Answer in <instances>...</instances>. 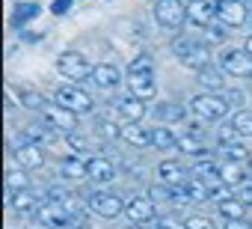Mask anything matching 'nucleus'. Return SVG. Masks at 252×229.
<instances>
[{
  "instance_id": "2eb2a0df",
  "label": "nucleus",
  "mask_w": 252,
  "mask_h": 229,
  "mask_svg": "<svg viewBox=\"0 0 252 229\" xmlns=\"http://www.w3.org/2000/svg\"><path fill=\"white\" fill-rule=\"evenodd\" d=\"M125 214H128L134 223H146V226H149V223L155 220V214H158V205H155L149 196L140 193V196H131L128 202H125Z\"/></svg>"
},
{
  "instance_id": "c756f323",
  "label": "nucleus",
  "mask_w": 252,
  "mask_h": 229,
  "mask_svg": "<svg viewBox=\"0 0 252 229\" xmlns=\"http://www.w3.org/2000/svg\"><path fill=\"white\" fill-rule=\"evenodd\" d=\"M95 131H98V137H101V140H119V122H116V119H110L107 113H101V116H98Z\"/></svg>"
},
{
  "instance_id": "09e8293b",
  "label": "nucleus",
  "mask_w": 252,
  "mask_h": 229,
  "mask_svg": "<svg viewBox=\"0 0 252 229\" xmlns=\"http://www.w3.org/2000/svg\"><path fill=\"white\" fill-rule=\"evenodd\" d=\"M246 179H249V182H252V158H249V161H246Z\"/></svg>"
},
{
  "instance_id": "a19ab883",
  "label": "nucleus",
  "mask_w": 252,
  "mask_h": 229,
  "mask_svg": "<svg viewBox=\"0 0 252 229\" xmlns=\"http://www.w3.org/2000/svg\"><path fill=\"white\" fill-rule=\"evenodd\" d=\"M231 140H240V137H237V131H234L231 122H228V125H222V128L217 131V143H231Z\"/></svg>"
},
{
  "instance_id": "1a4fd4ad",
  "label": "nucleus",
  "mask_w": 252,
  "mask_h": 229,
  "mask_svg": "<svg viewBox=\"0 0 252 229\" xmlns=\"http://www.w3.org/2000/svg\"><path fill=\"white\" fill-rule=\"evenodd\" d=\"M225 75L231 77H252V57L243 51V48H228L220 54V63H217Z\"/></svg>"
},
{
  "instance_id": "a878e982",
  "label": "nucleus",
  "mask_w": 252,
  "mask_h": 229,
  "mask_svg": "<svg viewBox=\"0 0 252 229\" xmlns=\"http://www.w3.org/2000/svg\"><path fill=\"white\" fill-rule=\"evenodd\" d=\"M217 211L222 220H234V217H246V205L237 199V196H225L217 202Z\"/></svg>"
},
{
  "instance_id": "20e7f679",
  "label": "nucleus",
  "mask_w": 252,
  "mask_h": 229,
  "mask_svg": "<svg viewBox=\"0 0 252 229\" xmlns=\"http://www.w3.org/2000/svg\"><path fill=\"white\" fill-rule=\"evenodd\" d=\"M83 199H86L89 211H95L101 217H119L125 211V199L119 193H113V191H95L92 188L89 193H83Z\"/></svg>"
},
{
  "instance_id": "2f4dec72",
  "label": "nucleus",
  "mask_w": 252,
  "mask_h": 229,
  "mask_svg": "<svg viewBox=\"0 0 252 229\" xmlns=\"http://www.w3.org/2000/svg\"><path fill=\"white\" fill-rule=\"evenodd\" d=\"M6 185H9V191L15 193V191H24V188H30V170H12L9 176H6Z\"/></svg>"
},
{
  "instance_id": "ea45409f",
  "label": "nucleus",
  "mask_w": 252,
  "mask_h": 229,
  "mask_svg": "<svg viewBox=\"0 0 252 229\" xmlns=\"http://www.w3.org/2000/svg\"><path fill=\"white\" fill-rule=\"evenodd\" d=\"M39 15V6L36 3H27V6H21L18 12H15V21L21 24V21H30V18H36Z\"/></svg>"
},
{
  "instance_id": "f704fd0d",
  "label": "nucleus",
  "mask_w": 252,
  "mask_h": 229,
  "mask_svg": "<svg viewBox=\"0 0 252 229\" xmlns=\"http://www.w3.org/2000/svg\"><path fill=\"white\" fill-rule=\"evenodd\" d=\"M149 226L152 229H184V220H178L172 214H155V220Z\"/></svg>"
},
{
  "instance_id": "f03ea898",
  "label": "nucleus",
  "mask_w": 252,
  "mask_h": 229,
  "mask_svg": "<svg viewBox=\"0 0 252 229\" xmlns=\"http://www.w3.org/2000/svg\"><path fill=\"white\" fill-rule=\"evenodd\" d=\"M190 110L202 122H220V119L228 116L231 104L222 98V92H199V95L190 98Z\"/></svg>"
},
{
  "instance_id": "4c0bfd02",
  "label": "nucleus",
  "mask_w": 252,
  "mask_h": 229,
  "mask_svg": "<svg viewBox=\"0 0 252 229\" xmlns=\"http://www.w3.org/2000/svg\"><path fill=\"white\" fill-rule=\"evenodd\" d=\"M184 229H217V223H214L211 217L196 214V217H187V220H184Z\"/></svg>"
},
{
  "instance_id": "5701e85b",
  "label": "nucleus",
  "mask_w": 252,
  "mask_h": 229,
  "mask_svg": "<svg viewBox=\"0 0 252 229\" xmlns=\"http://www.w3.org/2000/svg\"><path fill=\"white\" fill-rule=\"evenodd\" d=\"M60 176H63V182H83L86 179V161L74 158V155L63 158L60 161Z\"/></svg>"
},
{
  "instance_id": "9b49d317",
  "label": "nucleus",
  "mask_w": 252,
  "mask_h": 229,
  "mask_svg": "<svg viewBox=\"0 0 252 229\" xmlns=\"http://www.w3.org/2000/svg\"><path fill=\"white\" fill-rule=\"evenodd\" d=\"M116 176H119V170H116V164L110 158H104V155L86 158V179L92 185H113Z\"/></svg>"
},
{
  "instance_id": "37998d69",
  "label": "nucleus",
  "mask_w": 252,
  "mask_h": 229,
  "mask_svg": "<svg viewBox=\"0 0 252 229\" xmlns=\"http://www.w3.org/2000/svg\"><path fill=\"white\" fill-rule=\"evenodd\" d=\"M222 98L228 104H243V92L240 89H222Z\"/></svg>"
},
{
  "instance_id": "a18cd8bd",
  "label": "nucleus",
  "mask_w": 252,
  "mask_h": 229,
  "mask_svg": "<svg viewBox=\"0 0 252 229\" xmlns=\"http://www.w3.org/2000/svg\"><path fill=\"white\" fill-rule=\"evenodd\" d=\"M68 6H71V0H57L51 9H54V15H63V12H68Z\"/></svg>"
},
{
  "instance_id": "7ed1b4c3",
  "label": "nucleus",
  "mask_w": 252,
  "mask_h": 229,
  "mask_svg": "<svg viewBox=\"0 0 252 229\" xmlns=\"http://www.w3.org/2000/svg\"><path fill=\"white\" fill-rule=\"evenodd\" d=\"M54 101H57V104H63L65 110L77 113V116H86V113H92V110H95L92 95H89L86 89H80L77 83H63V86H57Z\"/></svg>"
},
{
  "instance_id": "f257e3e1",
  "label": "nucleus",
  "mask_w": 252,
  "mask_h": 229,
  "mask_svg": "<svg viewBox=\"0 0 252 229\" xmlns=\"http://www.w3.org/2000/svg\"><path fill=\"white\" fill-rule=\"evenodd\" d=\"M172 54H175V60H178L181 66H187V69H193V72H199L202 66L211 63L208 45H205L202 39H196V36H178V39L172 42Z\"/></svg>"
},
{
  "instance_id": "6ab92c4d",
  "label": "nucleus",
  "mask_w": 252,
  "mask_h": 229,
  "mask_svg": "<svg viewBox=\"0 0 252 229\" xmlns=\"http://www.w3.org/2000/svg\"><path fill=\"white\" fill-rule=\"evenodd\" d=\"M196 75H199L196 80H199V83H202L208 92H222V89H225V72H222L217 63H208V66H202Z\"/></svg>"
},
{
  "instance_id": "423d86ee",
  "label": "nucleus",
  "mask_w": 252,
  "mask_h": 229,
  "mask_svg": "<svg viewBox=\"0 0 252 229\" xmlns=\"http://www.w3.org/2000/svg\"><path fill=\"white\" fill-rule=\"evenodd\" d=\"M36 220H39V226L45 229H71L77 220L60 205V202H54V199H48V202H39V208H36V214H33Z\"/></svg>"
},
{
  "instance_id": "72a5a7b5",
  "label": "nucleus",
  "mask_w": 252,
  "mask_h": 229,
  "mask_svg": "<svg viewBox=\"0 0 252 229\" xmlns=\"http://www.w3.org/2000/svg\"><path fill=\"white\" fill-rule=\"evenodd\" d=\"M18 95H21V104L27 107V110H36V113H42V107L48 104L39 92H33V89H18Z\"/></svg>"
},
{
  "instance_id": "b1692460",
  "label": "nucleus",
  "mask_w": 252,
  "mask_h": 229,
  "mask_svg": "<svg viewBox=\"0 0 252 229\" xmlns=\"http://www.w3.org/2000/svg\"><path fill=\"white\" fill-rule=\"evenodd\" d=\"M175 149L184 152V155H193V158H205V155H208V146H205V140H202L196 131H193V134H181L178 143H175Z\"/></svg>"
},
{
  "instance_id": "3c124183",
  "label": "nucleus",
  "mask_w": 252,
  "mask_h": 229,
  "mask_svg": "<svg viewBox=\"0 0 252 229\" xmlns=\"http://www.w3.org/2000/svg\"><path fill=\"white\" fill-rule=\"evenodd\" d=\"M243 3H246V6H252V0H243Z\"/></svg>"
},
{
  "instance_id": "4be33fe9",
  "label": "nucleus",
  "mask_w": 252,
  "mask_h": 229,
  "mask_svg": "<svg viewBox=\"0 0 252 229\" xmlns=\"http://www.w3.org/2000/svg\"><path fill=\"white\" fill-rule=\"evenodd\" d=\"M184 116H187V107H184V104H175V101H163V104L155 107V119H158L160 125H175V122H181Z\"/></svg>"
},
{
  "instance_id": "393cba45",
  "label": "nucleus",
  "mask_w": 252,
  "mask_h": 229,
  "mask_svg": "<svg viewBox=\"0 0 252 229\" xmlns=\"http://www.w3.org/2000/svg\"><path fill=\"white\" fill-rule=\"evenodd\" d=\"M243 179H246L243 164H237V161H225V164H220V182H222V185H228L231 191H234Z\"/></svg>"
},
{
  "instance_id": "c85d7f7f",
  "label": "nucleus",
  "mask_w": 252,
  "mask_h": 229,
  "mask_svg": "<svg viewBox=\"0 0 252 229\" xmlns=\"http://www.w3.org/2000/svg\"><path fill=\"white\" fill-rule=\"evenodd\" d=\"M228 122L237 131V137H252V110H237Z\"/></svg>"
},
{
  "instance_id": "412c9836",
  "label": "nucleus",
  "mask_w": 252,
  "mask_h": 229,
  "mask_svg": "<svg viewBox=\"0 0 252 229\" xmlns=\"http://www.w3.org/2000/svg\"><path fill=\"white\" fill-rule=\"evenodd\" d=\"M39 202H42V196H39L33 188H24V191H15V193H12V208H15V214H36Z\"/></svg>"
},
{
  "instance_id": "39448f33",
  "label": "nucleus",
  "mask_w": 252,
  "mask_h": 229,
  "mask_svg": "<svg viewBox=\"0 0 252 229\" xmlns=\"http://www.w3.org/2000/svg\"><path fill=\"white\" fill-rule=\"evenodd\" d=\"M57 72H60L68 83H80V80H89L92 66H89V60H86L83 54L65 51V54H60V57H57Z\"/></svg>"
},
{
  "instance_id": "6e6552de",
  "label": "nucleus",
  "mask_w": 252,
  "mask_h": 229,
  "mask_svg": "<svg viewBox=\"0 0 252 229\" xmlns=\"http://www.w3.org/2000/svg\"><path fill=\"white\" fill-rule=\"evenodd\" d=\"M42 119H45L54 131H60V134H71V131H77V113L65 110V107L57 104V101H48V104L42 107Z\"/></svg>"
},
{
  "instance_id": "58836bf2",
  "label": "nucleus",
  "mask_w": 252,
  "mask_h": 229,
  "mask_svg": "<svg viewBox=\"0 0 252 229\" xmlns=\"http://www.w3.org/2000/svg\"><path fill=\"white\" fill-rule=\"evenodd\" d=\"M222 39H225V27H222L220 21L205 27V45H208V42H222Z\"/></svg>"
},
{
  "instance_id": "4468645a",
  "label": "nucleus",
  "mask_w": 252,
  "mask_h": 229,
  "mask_svg": "<svg viewBox=\"0 0 252 229\" xmlns=\"http://www.w3.org/2000/svg\"><path fill=\"white\" fill-rule=\"evenodd\" d=\"M113 107L119 110V116H122L125 122H143V119H146V113H149V101H143V98H137V95L116 98Z\"/></svg>"
},
{
  "instance_id": "8fccbe9b",
  "label": "nucleus",
  "mask_w": 252,
  "mask_h": 229,
  "mask_svg": "<svg viewBox=\"0 0 252 229\" xmlns=\"http://www.w3.org/2000/svg\"><path fill=\"white\" fill-rule=\"evenodd\" d=\"M128 229H146V223H131Z\"/></svg>"
},
{
  "instance_id": "9d476101",
  "label": "nucleus",
  "mask_w": 252,
  "mask_h": 229,
  "mask_svg": "<svg viewBox=\"0 0 252 229\" xmlns=\"http://www.w3.org/2000/svg\"><path fill=\"white\" fill-rule=\"evenodd\" d=\"M15 161L24 170H42L45 161H48V155H45V146L42 143H36L30 137H21L18 146H15Z\"/></svg>"
},
{
  "instance_id": "de8ad7c7",
  "label": "nucleus",
  "mask_w": 252,
  "mask_h": 229,
  "mask_svg": "<svg viewBox=\"0 0 252 229\" xmlns=\"http://www.w3.org/2000/svg\"><path fill=\"white\" fill-rule=\"evenodd\" d=\"M243 51H246V54H249V57H252V36H249V39H246V45H243Z\"/></svg>"
},
{
  "instance_id": "603ef678",
  "label": "nucleus",
  "mask_w": 252,
  "mask_h": 229,
  "mask_svg": "<svg viewBox=\"0 0 252 229\" xmlns=\"http://www.w3.org/2000/svg\"><path fill=\"white\" fill-rule=\"evenodd\" d=\"M249 18H252V6H249Z\"/></svg>"
},
{
  "instance_id": "79ce46f5",
  "label": "nucleus",
  "mask_w": 252,
  "mask_h": 229,
  "mask_svg": "<svg viewBox=\"0 0 252 229\" xmlns=\"http://www.w3.org/2000/svg\"><path fill=\"white\" fill-rule=\"evenodd\" d=\"M68 193H71V191L63 188V185H48V199H54V202H63Z\"/></svg>"
},
{
  "instance_id": "c03bdc74",
  "label": "nucleus",
  "mask_w": 252,
  "mask_h": 229,
  "mask_svg": "<svg viewBox=\"0 0 252 229\" xmlns=\"http://www.w3.org/2000/svg\"><path fill=\"white\" fill-rule=\"evenodd\" d=\"M222 229H252V223H249L246 217H234V220H225Z\"/></svg>"
},
{
  "instance_id": "c9c22d12",
  "label": "nucleus",
  "mask_w": 252,
  "mask_h": 229,
  "mask_svg": "<svg viewBox=\"0 0 252 229\" xmlns=\"http://www.w3.org/2000/svg\"><path fill=\"white\" fill-rule=\"evenodd\" d=\"M134 72H155V60H152L149 54L134 57V60H131V66H128V75H134Z\"/></svg>"
},
{
  "instance_id": "864d4df0",
  "label": "nucleus",
  "mask_w": 252,
  "mask_h": 229,
  "mask_svg": "<svg viewBox=\"0 0 252 229\" xmlns=\"http://www.w3.org/2000/svg\"><path fill=\"white\" fill-rule=\"evenodd\" d=\"M214 3H222V0H214Z\"/></svg>"
},
{
  "instance_id": "dca6fc26",
  "label": "nucleus",
  "mask_w": 252,
  "mask_h": 229,
  "mask_svg": "<svg viewBox=\"0 0 252 229\" xmlns=\"http://www.w3.org/2000/svg\"><path fill=\"white\" fill-rule=\"evenodd\" d=\"M187 6V18L199 27H208L217 21V3L214 0H184Z\"/></svg>"
},
{
  "instance_id": "bb28decb",
  "label": "nucleus",
  "mask_w": 252,
  "mask_h": 229,
  "mask_svg": "<svg viewBox=\"0 0 252 229\" xmlns=\"http://www.w3.org/2000/svg\"><path fill=\"white\" fill-rule=\"evenodd\" d=\"M178 134L169 131V125H155L152 128V149H175Z\"/></svg>"
},
{
  "instance_id": "49530a36",
  "label": "nucleus",
  "mask_w": 252,
  "mask_h": 229,
  "mask_svg": "<svg viewBox=\"0 0 252 229\" xmlns=\"http://www.w3.org/2000/svg\"><path fill=\"white\" fill-rule=\"evenodd\" d=\"M71 229H89V223H86V220H77V223H74Z\"/></svg>"
},
{
  "instance_id": "7c9ffc66",
  "label": "nucleus",
  "mask_w": 252,
  "mask_h": 229,
  "mask_svg": "<svg viewBox=\"0 0 252 229\" xmlns=\"http://www.w3.org/2000/svg\"><path fill=\"white\" fill-rule=\"evenodd\" d=\"M65 146H68L71 152H77V155H92V143H89L86 137H80L77 131L65 134Z\"/></svg>"
},
{
  "instance_id": "e433bc0d",
  "label": "nucleus",
  "mask_w": 252,
  "mask_h": 229,
  "mask_svg": "<svg viewBox=\"0 0 252 229\" xmlns=\"http://www.w3.org/2000/svg\"><path fill=\"white\" fill-rule=\"evenodd\" d=\"M234 191H237L234 196H237V199H240V202H243L246 208H252V182H249V179H243V182H240V185H237Z\"/></svg>"
},
{
  "instance_id": "0eeeda50",
  "label": "nucleus",
  "mask_w": 252,
  "mask_h": 229,
  "mask_svg": "<svg viewBox=\"0 0 252 229\" xmlns=\"http://www.w3.org/2000/svg\"><path fill=\"white\" fill-rule=\"evenodd\" d=\"M155 21L163 30H178L187 21V6L184 0H158L155 3Z\"/></svg>"
},
{
  "instance_id": "473e14b6",
  "label": "nucleus",
  "mask_w": 252,
  "mask_h": 229,
  "mask_svg": "<svg viewBox=\"0 0 252 229\" xmlns=\"http://www.w3.org/2000/svg\"><path fill=\"white\" fill-rule=\"evenodd\" d=\"M149 199H152L155 205H169V202H172V191H169V185H163V182L152 185V188H149Z\"/></svg>"
},
{
  "instance_id": "ddd939ff",
  "label": "nucleus",
  "mask_w": 252,
  "mask_h": 229,
  "mask_svg": "<svg viewBox=\"0 0 252 229\" xmlns=\"http://www.w3.org/2000/svg\"><path fill=\"white\" fill-rule=\"evenodd\" d=\"M125 80H128L131 95H137V98H143V101H152V98L158 95V80H155V72H134V75L125 77Z\"/></svg>"
},
{
  "instance_id": "f8f14e48",
  "label": "nucleus",
  "mask_w": 252,
  "mask_h": 229,
  "mask_svg": "<svg viewBox=\"0 0 252 229\" xmlns=\"http://www.w3.org/2000/svg\"><path fill=\"white\" fill-rule=\"evenodd\" d=\"M246 18H249V6L243 0H222V3H217V21L222 27H240L246 24Z\"/></svg>"
},
{
  "instance_id": "f3484780",
  "label": "nucleus",
  "mask_w": 252,
  "mask_h": 229,
  "mask_svg": "<svg viewBox=\"0 0 252 229\" xmlns=\"http://www.w3.org/2000/svg\"><path fill=\"white\" fill-rule=\"evenodd\" d=\"M89 80H92L98 89H116V86L122 83V69L113 66V63H98V66H92Z\"/></svg>"
},
{
  "instance_id": "cd10ccee",
  "label": "nucleus",
  "mask_w": 252,
  "mask_h": 229,
  "mask_svg": "<svg viewBox=\"0 0 252 229\" xmlns=\"http://www.w3.org/2000/svg\"><path fill=\"white\" fill-rule=\"evenodd\" d=\"M220 152L225 161H237V164H246L249 161V149L240 143V140H231V143H220Z\"/></svg>"
},
{
  "instance_id": "a211bd4d",
  "label": "nucleus",
  "mask_w": 252,
  "mask_h": 229,
  "mask_svg": "<svg viewBox=\"0 0 252 229\" xmlns=\"http://www.w3.org/2000/svg\"><path fill=\"white\" fill-rule=\"evenodd\" d=\"M119 140L131 143L137 149H146V146H152V128H143L140 122H125L119 128Z\"/></svg>"
},
{
  "instance_id": "aec40b11",
  "label": "nucleus",
  "mask_w": 252,
  "mask_h": 229,
  "mask_svg": "<svg viewBox=\"0 0 252 229\" xmlns=\"http://www.w3.org/2000/svg\"><path fill=\"white\" fill-rule=\"evenodd\" d=\"M190 176H187V170L178 164V161H160L158 164V182H163V185H181V182H187Z\"/></svg>"
}]
</instances>
